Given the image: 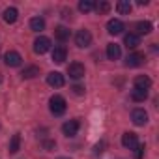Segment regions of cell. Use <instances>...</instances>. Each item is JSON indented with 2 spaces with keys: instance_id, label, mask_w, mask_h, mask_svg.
Returning <instances> with one entry per match:
<instances>
[{
  "instance_id": "cell-1",
  "label": "cell",
  "mask_w": 159,
  "mask_h": 159,
  "mask_svg": "<svg viewBox=\"0 0 159 159\" xmlns=\"http://www.w3.org/2000/svg\"><path fill=\"white\" fill-rule=\"evenodd\" d=\"M66 99L62 98V96H52L51 99H49V109H51V112L54 114V116H62L64 112H66Z\"/></svg>"
},
{
  "instance_id": "cell-2",
  "label": "cell",
  "mask_w": 159,
  "mask_h": 159,
  "mask_svg": "<svg viewBox=\"0 0 159 159\" xmlns=\"http://www.w3.org/2000/svg\"><path fill=\"white\" fill-rule=\"evenodd\" d=\"M75 43H77V47H81V49L90 47L92 45V34L88 30H79L75 34Z\"/></svg>"
},
{
  "instance_id": "cell-3",
  "label": "cell",
  "mask_w": 159,
  "mask_h": 159,
  "mask_svg": "<svg viewBox=\"0 0 159 159\" xmlns=\"http://www.w3.org/2000/svg\"><path fill=\"white\" fill-rule=\"evenodd\" d=\"M49 49H51V39H49V38L39 36V38L34 41V52H36V54H45Z\"/></svg>"
},
{
  "instance_id": "cell-4",
  "label": "cell",
  "mask_w": 159,
  "mask_h": 159,
  "mask_svg": "<svg viewBox=\"0 0 159 159\" xmlns=\"http://www.w3.org/2000/svg\"><path fill=\"white\" fill-rule=\"evenodd\" d=\"M47 84H49V86H52V88H62V86L66 84V79H64V75H62V73L52 71V73H49V75H47Z\"/></svg>"
},
{
  "instance_id": "cell-5",
  "label": "cell",
  "mask_w": 159,
  "mask_h": 159,
  "mask_svg": "<svg viewBox=\"0 0 159 159\" xmlns=\"http://www.w3.org/2000/svg\"><path fill=\"white\" fill-rule=\"evenodd\" d=\"M122 144H124V148L137 150V146H139V137H137L135 133L127 131V133H124V135H122Z\"/></svg>"
},
{
  "instance_id": "cell-6",
  "label": "cell",
  "mask_w": 159,
  "mask_h": 159,
  "mask_svg": "<svg viewBox=\"0 0 159 159\" xmlns=\"http://www.w3.org/2000/svg\"><path fill=\"white\" fill-rule=\"evenodd\" d=\"M67 73H69L71 79L79 81V79H83V77H84V66H83V64H79V62H73V64H69Z\"/></svg>"
},
{
  "instance_id": "cell-7",
  "label": "cell",
  "mask_w": 159,
  "mask_h": 159,
  "mask_svg": "<svg viewBox=\"0 0 159 159\" xmlns=\"http://www.w3.org/2000/svg\"><path fill=\"white\" fill-rule=\"evenodd\" d=\"M4 62H6V66H10V67H17V66H21L23 56H21L17 51H10V52L4 54Z\"/></svg>"
},
{
  "instance_id": "cell-8",
  "label": "cell",
  "mask_w": 159,
  "mask_h": 159,
  "mask_svg": "<svg viewBox=\"0 0 159 159\" xmlns=\"http://www.w3.org/2000/svg\"><path fill=\"white\" fill-rule=\"evenodd\" d=\"M79 127H81L79 120H69V122H66V124L62 125V131H64L66 137H75L77 131H79Z\"/></svg>"
},
{
  "instance_id": "cell-9",
  "label": "cell",
  "mask_w": 159,
  "mask_h": 159,
  "mask_svg": "<svg viewBox=\"0 0 159 159\" xmlns=\"http://www.w3.org/2000/svg\"><path fill=\"white\" fill-rule=\"evenodd\" d=\"M131 120H133L135 125H144V124L148 122V112H146L144 109H135V111L131 112Z\"/></svg>"
},
{
  "instance_id": "cell-10",
  "label": "cell",
  "mask_w": 159,
  "mask_h": 159,
  "mask_svg": "<svg viewBox=\"0 0 159 159\" xmlns=\"http://www.w3.org/2000/svg\"><path fill=\"white\" fill-rule=\"evenodd\" d=\"M122 30H124V23H122L120 19H111V21L107 23V32H109V34L118 36V34H122Z\"/></svg>"
},
{
  "instance_id": "cell-11",
  "label": "cell",
  "mask_w": 159,
  "mask_h": 159,
  "mask_svg": "<svg viewBox=\"0 0 159 159\" xmlns=\"http://www.w3.org/2000/svg\"><path fill=\"white\" fill-rule=\"evenodd\" d=\"M142 62H144V54H142V52H131V54L125 58V66H127V67H139Z\"/></svg>"
},
{
  "instance_id": "cell-12",
  "label": "cell",
  "mask_w": 159,
  "mask_h": 159,
  "mask_svg": "<svg viewBox=\"0 0 159 159\" xmlns=\"http://www.w3.org/2000/svg\"><path fill=\"white\" fill-rule=\"evenodd\" d=\"M66 58H67V51H66V47L58 45V47H54V49H52V62L62 64Z\"/></svg>"
},
{
  "instance_id": "cell-13",
  "label": "cell",
  "mask_w": 159,
  "mask_h": 159,
  "mask_svg": "<svg viewBox=\"0 0 159 159\" xmlns=\"http://www.w3.org/2000/svg\"><path fill=\"white\" fill-rule=\"evenodd\" d=\"M139 43H140V38H139L135 32H129V34L124 36V45H125L127 49H135Z\"/></svg>"
},
{
  "instance_id": "cell-14",
  "label": "cell",
  "mask_w": 159,
  "mask_h": 159,
  "mask_svg": "<svg viewBox=\"0 0 159 159\" xmlns=\"http://www.w3.org/2000/svg\"><path fill=\"white\" fill-rule=\"evenodd\" d=\"M120 56H122L120 45H116V43H109V45H107V58H109V60H118Z\"/></svg>"
},
{
  "instance_id": "cell-15",
  "label": "cell",
  "mask_w": 159,
  "mask_h": 159,
  "mask_svg": "<svg viewBox=\"0 0 159 159\" xmlns=\"http://www.w3.org/2000/svg\"><path fill=\"white\" fill-rule=\"evenodd\" d=\"M150 86H152L150 77H146V75H139V77L135 79V88H139V90H148Z\"/></svg>"
},
{
  "instance_id": "cell-16",
  "label": "cell",
  "mask_w": 159,
  "mask_h": 159,
  "mask_svg": "<svg viewBox=\"0 0 159 159\" xmlns=\"http://www.w3.org/2000/svg\"><path fill=\"white\" fill-rule=\"evenodd\" d=\"M135 34L137 36H140V34H150L152 32V23L150 21H139L137 25H135Z\"/></svg>"
},
{
  "instance_id": "cell-17",
  "label": "cell",
  "mask_w": 159,
  "mask_h": 159,
  "mask_svg": "<svg viewBox=\"0 0 159 159\" xmlns=\"http://www.w3.org/2000/svg\"><path fill=\"white\" fill-rule=\"evenodd\" d=\"M17 17H19L17 8H8V10L4 11V21H6L8 25H13V23L17 21Z\"/></svg>"
},
{
  "instance_id": "cell-18",
  "label": "cell",
  "mask_w": 159,
  "mask_h": 159,
  "mask_svg": "<svg viewBox=\"0 0 159 159\" xmlns=\"http://www.w3.org/2000/svg\"><path fill=\"white\" fill-rule=\"evenodd\" d=\"M131 2H127V0H120V2L116 4V10H118V13H122V15H129L131 13Z\"/></svg>"
},
{
  "instance_id": "cell-19",
  "label": "cell",
  "mask_w": 159,
  "mask_h": 159,
  "mask_svg": "<svg viewBox=\"0 0 159 159\" xmlns=\"http://www.w3.org/2000/svg\"><path fill=\"white\" fill-rule=\"evenodd\" d=\"M54 36H56L58 41H66V39H69V30L66 26H56L54 28Z\"/></svg>"
},
{
  "instance_id": "cell-20",
  "label": "cell",
  "mask_w": 159,
  "mask_h": 159,
  "mask_svg": "<svg viewBox=\"0 0 159 159\" xmlns=\"http://www.w3.org/2000/svg\"><path fill=\"white\" fill-rule=\"evenodd\" d=\"M19 148H21V135L15 133V135L11 137V140H10V153H17Z\"/></svg>"
},
{
  "instance_id": "cell-21",
  "label": "cell",
  "mask_w": 159,
  "mask_h": 159,
  "mask_svg": "<svg viewBox=\"0 0 159 159\" xmlns=\"http://www.w3.org/2000/svg\"><path fill=\"white\" fill-rule=\"evenodd\" d=\"M30 28H32L34 32H41V30H45V21H43L41 17H34V19L30 21Z\"/></svg>"
},
{
  "instance_id": "cell-22",
  "label": "cell",
  "mask_w": 159,
  "mask_h": 159,
  "mask_svg": "<svg viewBox=\"0 0 159 159\" xmlns=\"http://www.w3.org/2000/svg\"><path fill=\"white\" fill-rule=\"evenodd\" d=\"M148 98V90H139V88H135L133 92H131V99L133 101H144Z\"/></svg>"
},
{
  "instance_id": "cell-23",
  "label": "cell",
  "mask_w": 159,
  "mask_h": 159,
  "mask_svg": "<svg viewBox=\"0 0 159 159\" xmlns=\"http://www.w3.org/2000/svg\"><path fill=\"white\" fill-rule=\"evenodd\" d=\"M25 79H34V77H38L39 75V67H36V66H30V67H26L23 73H21Z\"/></svg>"
},
{
  "instance_id": "cell-24",
  "label": "cell",
  "mask_w": 159,
  "mask_h": 159,
  "mask_svg": "<svg viewBox=\"0 0 159 159\" xmlns=\"http://www.w3.org/2000/svg\"><path fill=\"white\" fill-rule=\"evenodd\" d=\"M79 10H81L83 13H88V11L94 10V2L92 0H81V2H79Z\"/></svg>"
},
{
  "instance_id": "cell-25",
  "label": "cell",
  "mask_w": 159,
  "mask_h": 159,
  "mask_svg": "<svg viewBox=\"0 0 159 159\" xmlns=\"http://www.w3.org/2000/svg\"><path fill=\"white\" fill-rule=\"evenodd\" d=\"M94 8L98 10V13H109L111 11V4L105 2V0H99L98 4H94Z\"/></svg>"
},
{
  "instance_id": "cell-26",
  "label": "cell",
  "mask_w": 159,
  "mask_h": 159,
  "mask_svg": "<svg viewBox=\"0 0 159 159\" xmlns=\"http://www.w3.org/2000/svg\"><path fill=\"white\" fill-rule=\"evenodd\" d=\"M103 152H105V142L101 140V142H98V144L94 146V153H96V155H99V153H103Z\"/></svg>"
},
{
  "instance_id": "cell-27",
  "label": "cell",
  "mask_w": 159,
  "mask_h": 159,
  "mask_svg": "<svg viewBox=\"0 0 159 159\" xmlns=\"http://www.w3.org/2000/svg\"><path fill=\"white\" fill-rule=\"evenodd\" d=\"M73 92H75L77 96H83V94H84V88H83V86H73Z\"/></svg>"
},
{
  "instance_id": "cell-28",
  "label": "cell",
  "mask_w": 159,
  "mask_h": 159,
  "mask_svg": "<svg viewBox=\"0 0 159 159\" xmlns=\"http://www.w3.org/2000/svg\"><path fill=\"white\" fill-rule=\"evenodd\" d=\"M142 153H144V146H137V159H142Z\"/></svg>"
},
{
  "instance_id": "cell-29",
  "label": "cell",
  "mask_w": 159,
  "mask_h": 159,
  "mask_svg": "<svg viewBox=\"0 0 159 159\" xmlns=\"http://www.w3.org/2000/svg\"><path fill=\"white\" fill-rule=\"evenodd\" d=\"M43 146H45L47 150H52V148H54V142H52V140H45V142H43Z\"/></svg>"
}]
</instances>
